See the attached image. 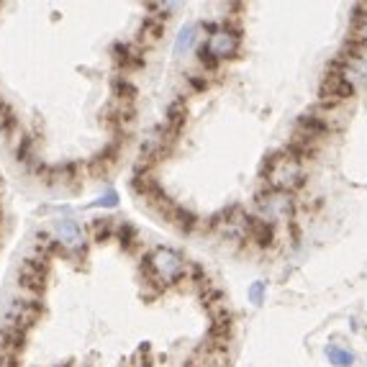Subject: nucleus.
I'll use <instances>...</instances> for the list:
<instances>
[{
	"instance_id": "f257e3e1",
	"label": "nucleus",
	"mask_w": 367,
	"mask_h": 367,
	"mask_svg": "<svg viewBox=\"0 0 367 367\" xmlns=\"http://www.w3.org/2000/svg\"><path fill=\"white\" fill-rule=\"evenodd\" d=\"M265 183L270 190H280L290 193L293 188L303 185V159L293 155V152H282V155H272L265 162Z\"/></svg>"
},
{
	"instance_id": "f03ea898",
	"label": "nucleus",
	"mask_w": 367,
	"mask_h": 367,
	"mask_svg": "<svg viewBox=\"0 0 367 367\" xmlns=\"http://www.w3.org/2000/svg\"><path fill=\"white\" fill-rule=\"evenodd\" d=\"M149 282H183L185 272H188V262L183 260V254L167 247L155 249L144 260V267Z\"/></svg>"
},
{
	"instance_id": "7ed1b4c3",
	"label": "nucleus",
	"mask_w": 367,
	"mask_h": 367,
	"mask_svg": "<svg viewBox=\"0 0 367 367\" xmlns=\"http://www.w3.org/2000/svg\"><path fill=\"white\" fill-rule=\"evenodd\" d=\"M44 313V303L34 298H16L5 309V316H3V324L10 329H19V331H29L31 326H36V321L41 319Z\"/></svg>"
},
{
	"instance_id": "20e7f679",
	"label": "nucleus",
	"mask_w": 367,
	"mask_h": 367,
	"mask_svg": "<svg viewBox=\"0 0 367 367\" xmlns=\"http://www.w3.org/2000/svg\"><path fill=\"white\" fill-rule=\"evenodd\" d=\"M257 208L262 211L265 221H290L293 216V198L290 193H280V190H270L257 195Z\"/></svg>"
},
{
	"instance_id": "39448f33",
	"label": "nucleus",
	"mask_w": 367,
	"mask_h": 367,
	"mask_svg": "<svg viewBox=\"0 0 367 367\" xmlns=\"http://www.w3.org/2000/svg\"><path fill=\"white\" fill-rule=\"evenodd\" d=\"M203 47L208 49V54H211L216 62H219V59H232L234 54L239 52V31H234V29L213 31Z\"/></svg>"
},
{
	"instance_id": "423d86ee",
	"label": "nucleus",
	"mask_w": 367,
	"mask_h": 367,
	"mask_svg": "<svg viewBox=\"0 0 367 367\" xmlns=\"http://www.w3.org/2000/svg\"><path fill=\"white\" fill-rule=\"evenodd\" d=\"M54 239L59 242V247L67 252H78L85 247V232H82V226L80 221L75 219H57L54 221Z\"/></svg>"
},
{
	"instance_id": "0eeeda50",
	"label": "nucleus",
	"mask_w": 367,
	"mask_h": 367,
	"mask_svg": "<svg viewBox=\"0 0 367 367\" xmlns=\"http://www.w3.org/2000/svg\"><path fill=\"white\" fill-rule=\"evenodd\" d=\"M321 100L324 103H329V106H337V103H342V100H347V98L355 96V85L349 82V80H344L339 72H329L326 78H324V82H321Z\"/></svg>"
},
{
	"instance_id": "6e6552de",
	"label": "nucleus",
	"mask_w": 367,
	"mask_h": 367,
	"mask_svg": "<svg viewBox=\"0 0 367 367\" xmlns=\"http://www.w3.org/2000/svg\"><path fill=\"white\" fill-rule=\"evenodd\" d=\"M244 232H247V236H249L252 242L262 244V247L272 242V226L265 219H252V216H247Z\"/></svg>"
},
{
	"instance_id": "1a4fd4ad",
	"label": "nucleus",
	"mask_w": 367,
	"mask_h": 367,
	"mask_svg": "<svg viewBox=\"0 0 367 367\" xmlns=\"http://www.w3.org/2000/svg\"><path fill=\"white\" fill-rule=\"evenodd\" d=\"M195 39H198V26H195V23L183 26L180 34H177V39H175V54L183 57L185 52H190V49L195 47Z\"/></svg>"
},
{
	"instance_id": "9d476101",
	"label": "nucleus",
	"mask_w": 367,
	"mask_h": 367,
	"mask_svg": "<svg viewBox=\"0 0 367 367\" xmlns=\"http://www.w3.org/2000/svg\"><path fill=\"white\" fill-rule=\"evenodd\" d=\"M0 131L8 136H16L19 134V118L13 113V108L0 98Z\"/></svg>"
},
{
	"instance_id": "9b49d317",
	"label": "nucleus",
	"mask_w": 367,
	"mask_h": 367,
	"mask_svg": "<svg viewBox=\"0 0 367 367\" xmlns=\"http://www.w3.org/2000/svg\"><path fill=\"white\" fill-rule=\"evenodd\" d=\"M183 121H185V100L177 98L173 106L167 108V131H170V134H177Z\"/></svg>"
},
{
	"instance_id": "f8f14e48",
	"label": "nucleus",
	"mask_w": 367,
	"mask_h": 367,
	"mask_svg": "<svg viewBox=\"0 0 367 367\" xmlns=\"http://www.w3.org/2000/svg\"><path fill=\"white\" fill-rule=\"evenodd\" d=\"M326 357L334 367H352L355 365V355L349 349H342L337 344H329L326 347Z\"/></svg>"
},
{
	"instance_id": "ddd939ff",
	"label": "nucleus",
	"mask_w": 367,
	"mask_h": 367,
	"mask_svg": "<svg viewBox=\"0 0 367 367\" xmlns=\"http://www.w3.org/2000/svg\"><path fill=\"white\" fill-rule=\"evenodd\" d=\"M90 232L96 236V242H103L111 234H116V223H113V219H93L90 221Z\"/></svg>"
},
{
	"instance_id": "4468645a",
	"label": "nucleus",
	"mask_w": 367,
	"mask_h": 367,
	"mask_svg": "<svg viewBox=\"0 0 367 367\" xmlns=\"http://www.w3.org/2000/svg\"><path fill=\"white\" fill-rule=\"evenodd\" d=\"M162 31H164V23L159 16H152V19H146L144 21V26H142V41H157L159 36H162Z\"/></svg>"
},
{
	"instance_id": "2eb2a0df",
	"label": "nucleus",
	"mask_w": 367,
	"mask_h": 367,
	"mask_svg": "<svg viewBox=\"0 0 367 367\" xmlns=\"http://www.w3.org/2000/svg\"><path fill=\"white\" fill-rule=\"evenodd\" d=\"M116 205H118L116 190H108L106 195H100L98 201H93V208H116Z\"/></svg>"
},
{
	"instance_id": "dca6fc26",
	"label": "nucleus",
	"mask_w": 367,
	"mask_h": 367,
	"mask_svg": "<svg viewBox=\"0 0 367 367\" xmlns=\"http://www.w3.org/2000/svg\"><path fill=\"white\" fill-rule=\"evenodd\" d=\"M262 298H265V282L262 280H254L249 288V300L254 303V306H260Z\"/></svg>"
},
{
	"instance_id": "f3484780",
	"label": "nucleus",
	"mask_w": 367,
	"mask_h": 367,
	"mask_svg": "<svg viewBox=\"0 0 367 367\" xmlns=\"http://www.w3.org/2000/svg\"><path fill=\"white\" fill-rule=\"evenodd\" d=\"M0 221H3V208H0Z\"/></svg>"
}]
</instances>
